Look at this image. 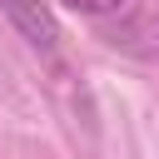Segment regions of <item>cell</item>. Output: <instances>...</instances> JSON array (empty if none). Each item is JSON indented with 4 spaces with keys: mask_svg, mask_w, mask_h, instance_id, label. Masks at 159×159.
Instances as JSON below:
<instances>
[{
    "mask_svg": "<svg viewBox=\"0 0 159 159\" xmlns=\"http://www.w3.org/2000/svg\"><path fill=\"white\" fill-rule=\"evenodd\" d=\"M0 15L40 50V55H55V45H60V25H55V15H50V5L45 0H0Z\"/></svg>",
    "mask_w": 159,
    "mask_h": 159,
    "instance_id": "6da1fadb",
    "label": "cell"
},
{
    "mask_svg": "<svg viewBox=\"0 0 159 159\" xmlns=\"http://www.w3.org/2000/svg\"><path fill=\"white\" fill-rule=\"evenodd\" d=\"M60 5H70L75 15H119V10H129V0H60Z\"/></svg>",
    "mask_w": 159,
    "mask_h": 159,
    "instance_id": "7a4b0ae2",
    "label": "cell"
}]
</instances>
